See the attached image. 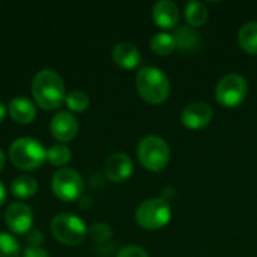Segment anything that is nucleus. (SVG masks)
Wrapping results in <instances>:
<instances>
[{
    "label": "nucleus",
    "mask_w": 257,
    "mask_h": 257,
    "mask_svg": "<svg viewBox=\"0 0 257 257\" xmlns=\"http://www.w3.org/2000/svg\"><path fill=\"white\" fill-rule=\"evenodd\" d=\"M51 233L53 236L63 245H80L86 235L87 227L74 214H59L51 221Z\"/></svg>",
    "instance_id": "5"
},
{
    "label": "nucleus",
    "mask_w": 257,
    "mask_h": 257,
    "mask_svg": "<svg viewBox=\"0 0 257 257\" xmlns=\"http://www.w3.org/2000/svg\"><path fill=\"white\" fill-rule=\"evenodd\" d=\"M117 257H149V254L137 245H128L117 253Z\"/></svg>",
    "instance_id": "25"
},
{
    "label": "nucleus",
    "mask_w": 257,
    "mask_h": 257,
    "mask_svg": "<svg viewBox=\"0 0 257 257\" xmlns=\"http://www.w3.org/2000/svg\"><path fill=\"white\" fill-rule=\"evenodd\" d=\"M36 190H38V182L35 181V178L29 175L18 176L11 185V193L18 199H29L35 196Z\"/></svg>",
    "instance_id": "19"
},
{
    "label": "nucleus",
    "mask_w": 257,
    "mask_h": 257,
    "mask_svg": "<svg viewBox=\"0 0 257 257\" xmlns=\"http://www.w3.org/2000/svg\"><path fill=\"white\" fill-rule=\"evenodd\" d=\"M238 41L241 48L248 54H257V23L250 21L239 30Z\"/></svg>",
    "instance_id": "17"
},
{
    "label": "nucleus",
    "mask_w": 257,
    "mask_h": 257,
    "mask_svg": "<svg viewBox=\"0 0 257 257\" xmlns=\"http://www.w3.org/2000/svg\"><path fill=\"white\" fill-rule=\"evenodd\" d=\"M27 241L30 242V247H39L44 241V236L39 230H30L29 235H27Z\"/></svg>",
    "instance_id": "27"
},
{
    "label": "nucleus",
    "mask_w": 257,
    "mask_h": 257,
    "mask_svg": "<svg viewBox=\"0 0 257 257\" xmlns=\"http://www.w3.org/2000/svg\"><path fill=\"white\" fill-rule=\"evenodd\" d=\"M51 188L56 197L63 202H72L83 193L84 184L80 173L74 169H59L51 181Z\"/></svg>",
    "instance_id": "8"
},
{
    "label": "nucleus",
    "mask_w": 257,
    "mask_h": 257,
    "mask_svg": "<svg viewBox=\"0 0 257 257\" xmlns=\"http://www.w3.org/2000/svg\"><path fill=\"white\" fill-rule=\"evenodd\" d=\"M172 218V208L164 199L145 200L136 211V221L146 230H158L169 224Z\"/></svg>",
    "instance_id": "6"
},
{
    "label": "nucleus",
    "mask_w": 257,
    "mask_h": 257,
    "mask_svg": "<svg viewBox=\"0 0 257 257\" xmlns=\"http://www.w3.org/2000/svg\"><path fill=\"white\" fill-rule=\"evenodd\" d=\"M23 257H50V254L41 247H27L23 253Z\"/></svg>",
    "instance_id": "26"
},
{
    "label": "nucleus",
    "mask_w": 257,
    "mask_h": 257,
    "mask_svg": "<svg viewBox=\"0 0 257 257\" xmlns=\"http://www.w3.org/2000/svg\"><path fill=\"white\" fill-rule=\"evenodd\" d=\"M152 18L161 29H173L179 21L178 6L170 0L157 2L152 8Z\"/></svg>",
    "instance_id": "13"
},
{
    "label": "nucleus",
    "mask_w": 257,
    "mask_h": 257,
    "mask_svg": "<svg viewBox=\"0 0 257 257\" xmlns=\"http://www.w3.org/2000/svg\"><path fill=\"white\" fill-rule=\"evenodd\" d=\"M151 48L158 56H169L176 50V41L170 33H155L151 39Z\"/></svg>",
    "instance_id": "20"
},
{
    "label": "nucleus",
    "mask_w": 257,
    "mask_h": 257,
    "mask_svg": "<svg viewBox=\"0 0 257 257\" xmlns=\"http://www.w3.org/2000/svg\"><path fill=\"white\" fill-rule=\"evenodd\" d=\"M173 38L176 41V50H179L182 53L197 51L202 45V35L199 32H196L194 27H190V26L179 27L175 32Z\"/></svg>",
    "instance_id": "16"
},
{
    "label": "nucleus",
    "mask_w": 257,
    "mask_h": 257,
    "mask_svg": "<svg viewBox=\"0 0 257 257\" xmlns=\"http://www.w3.org/2000/svg\"><path fill=\"white\" fill-rule=\"evenodd\" d=\"M9 114L12 117L14 122L17 123H30L35 116H36V108H35V104L24 98V96H17L14 98L11 102H9Z\"/></svg>",
    "instance_id": "15"
},
{
    "label": "nucleus",
    "mask_w": 257,
    "mask_h": 257,
    "mask_svg": "<svg viewBox=\"0 0 257 257\" xmlns=\"http://www.w3.org/2000/svg\"><path fill=\"white\" fill-rule=\"evenodd\" d=\"M32 95L41 108H59L66 98L62 77L53 69H41L32 81Z\"/></svg>",
    "instance_id": "1"
},
{
    "label": "nucleus",
    "mask_w": 257,
    "mask_h": 257,
    "mask_svg": "<svg viewBox=\"0 0 257 257\" xmlns=\"http://www.w3.org/2000/svg\"><path fill=\"white\" fill-rule=\"evenodd\" d=\"M137 157L145 169L151 172H160L169 164L170 148L164 139L158 136H148L139 143Z\"/></svg>",
    "instance_id": "4"
},
{
    "label": "nucleus",
    "mask_w": 257,
    "mask_h": 257,
    "mask_svg": "<svg viewBox=\"0 0 257 257\" xmlns=\"http://www.w3.org/2000/svg\"><path fill=\"white\" fill-rule=\"evenodd\" d=\"M50 131H51V134H53V137L56 140H59L62 143H66V142L72 140L77 136L78 122H77L75 116L71 114L69 111H59L51 119Z\"/></svg>",
    "instance_id": "12"
},
{
    "label": "nucleus",
    "mask_w": 257,
    "mask_h": 257,
    "mask_svg": "<svg viewBox=\"0 0 257 257\" xmlns=\"http://www.w3.org/2000/svg\"><path fill=\"white\" fill-rule=\"evenodd\" d=\"M136 87L140 96L154 105L163 104L170 95V81L167 75L155 66H145L139 71Z\"/></svg>",
    "instance_id": "2"
},
{
    "label": "nucleus",
    "mask_w": 257,
    "mask_h": 257,
    "mask_svg": "<svg viewBox=\"0 0 257 257\" xmlns=\"http://www.w3.org/2000/svg\"><path fill=\"white\" fill-rule=\"evenodd\" d=\"M90 235L93 238V241H98V242H104L107 241L110 236H111V230L107 224H93L92 229H90Z\"/></svg>",
    "instance_id": "24"
},
{
    "label": "nucleus",
    "mask_w": 257,
    "mask_h": 257,
    "mask_svg": "<svg viewBox=\"0 0 257 257\" xmlns=\"http://www.w3.org/2000/svg\"><path fill=\"white\" fill-rule=\"evenodd\" d=\"M113 60L116 65H119L123 69H134L142 62V54L137 48V45L131 42H119L113 48Z\"/></svg>",
    "instance_id": "14"
},
{
    "label": "nucleus",
    "mask_w": 257,
    "mask_h": 257,
    "mask_svg": "<svg viewBox=\"0 0 257 257\" xmlns=\"http://www.w3.org/2000/svg\"><path fill=\"white\" fill-rule=\"evenodd\" d=\"M5 200H6V188H5V185L0 182V206L5 203Z\"/></svg>",
    "instance_id": "28"
},
{
    "label": "nucleus",
    "mask_w": 257,
    "mask_h": 257,
    "mask_svg": "<svg viewBox=\"0 0 257 257\" xmlns=\"http://www.w3.org/2000/svg\"><path fill=\"white\" fill-rule=\"evenodd\" d=\"M9 158L12 164L21 170H36L45 163L47 151L38 140L21 137L11 145Z\"/></svg>",
    "instance_id": "3"
},
{
    "label": "nucleus",
    "mask_w": 257,
    "mask_h": 257,
    "mask_svg": "<svg viewBox=\"0 0 257 257\" xmlns=\"http://www.w3.org/2000/svg\"><path fill=\"white\" fill-rule=\"evenodd\" d=\"M104 172L113 182H123L133 175V161L123 152H114L107 157L104 163Z\"/></svg>",
    "instance_id": "11"
},
{
    "label": "nucleus",
    "mask_w": 257,
    "mask_h": 257,
    "mask_svg": "<svg viewBox=\"0 0 257 257\" xmlns=\"http://www.w3.org/2000/svg\"><path fill=\"white\" fill-rule=\"evenodd\" d=\"M208 9L202 2H188L185 6V20L190 27H200L208 21Z\"/></svg>",
    "instance_id": "18"
},
{
    "label": "nucleus",
    "mask_w": 257,
    "mask_h": 257,
    "mask_svg": "<svg viewBox=\"0 0 257 257\" xmlns=\"http://www.w3.org/2000/svg\"><path fill=\"white\" fill-rule=\"evenodd\" d=\"M248 92V86L244 77L238 74H229L223 77L215 89V98L218 104L226 108H233L242 104Z\"/></svg>",
    "instance_id": "7"
},
{
    "label": "nucleus",
    "mask_w": 257,
    "mask_h": 257,
    "mask_svg": "<svg viewBox=\"0 0 257 257\" xmlns=\"http://www.w3.org/2000/svg\"><path fill=\"white\" fill-rule=\"evenodd\" d=\"M65 102L71 111H84L89 107V96L83 90H72L66 95Z\"/></svg>",
    "instance_id": "22"
},
{
    "label": "nucleus",
    "mask_w": 257,
    "mask_h": 257,
    "mask_svg": "<svg viewBox=\"0 0 257 257\" xmlns=\"http://www.w3.org/2000/svg\"><path fill=\"white\" fill-rule=\"evenodd\" d=\"M71 149L65 145H53L47 151V160L53 166H65L71 160Z\"/></svg>",
    "instance_id": "21"
},
{
    "label": "nucleus",
    "mask_w": 257,
    "mask_h": 257,
    "mask_svg": "<svg viewBox=\"0 0 257 257\" xmlns=\"http://www.w3.org/2000/svg\"><path fill=\"white\" fill-rule=\"evenodd\" d=\"M5 116H6V105L3 102H0V122L5 119Z\"/></svg>",
    "instance_id": "29"
},
{
    "label": "nucleus",
    "mask_w": 257,
    "mask_h": 257,
    "mask_svg": "<svg viewBox=\"0 0 257 257\" xmlns=\"http://www.w3.org/2000/svg\"><path fill=\"white\" fill-rule=\"evenodd\" d=\"M212 116H214V111L209 104L191 102L182 110L181 120H182V125L187 126L188 130H202L211 123Z\"/></svg>",
    "instance_id": "10"
},
{
    "label": "nucleus",
    "mask_w": 257,
    "mask_h": 257,
    "mask_svg": "<svg viewBox=\"0 0 257 257\" xmlns=\"http://www.w3.org/2000/svg\"><path fill=\"white\" fill-rule=\"evenodd\" d=\"M5 167V155H3V152H2V149H0V170Z\"/></svg>",
    "instance_id": "30"
},
{
    "label": "nucleus",
    "mask_w": 257,
    "mask_h": 257,
    "mask_svg": "<svg viewBox=\"0 0 257 257\" xmlns=\"http://www.w3.org/2000/svg\"><path fill=\"white\" fill-rule=\"evenodd\" d=\"M0 257H20V245L8 233H0Z\"/></svg>",
    "instance_id": "23"
},
{
    "label": "nucleus",
    "mask_w": 257,
    "mask_h": 257,
    "mask_svg": "<svg viewBox=\"0 0 257 257\" xmlns=\"http://www.w3.org/2000/svg\"><path fill=\"white\" fill-rule=\"evenodd\" d=\"M5 220H6V226L11 229V232H14L17 235H23V233L30 232L32 224H33V214L27 205L15 202L8 206Z\"/></svg>",
    "instance_id": "9"
}]
</instances>
